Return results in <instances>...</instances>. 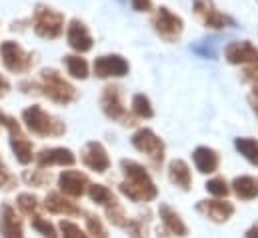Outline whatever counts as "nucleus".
Here are the masks:
<instances>
[{"label": "nucleus", "instance_id": "1", "mask_svg": "<svg viewBox=\"0 0 258 238\" xmlns=\"http://www.w3.org/2000/svg\"><path fill=\"white\" fill-rule=\"evenodd\" d=\"M120 168L124 172V182H120V192L130 198L132 202H148V200H154L156 194H158V188L156 184L152 182L150 174L146 172V168L134 160H122L120 162Z\"/></svg>", "mask_w": 258, "mask_h": 238}, {"label": "nucleus", "instance_id": "2", "mask_svg": "<svg viewBox=\"0 0 258 238\" xmlns=\"http://www.w3.org/2000/svg\"><path fill=\"white\" fill-rule=\"evenodd\" d=\"M22 122L32 134H36L40 138H56V136H62L66 132L64 122L52 116L50 112H46L38 104H32V106L22 110Z\"/></svg>", "mask_w": 258, "mask_h": 238}, {"label": "nucleus", "instance_id": "3", "mask_svg": "<svg viewBox=\"0 0 258 238\" xmlns=\"http://www.w3.org/2000/svg\"><path fill=\"white\" fill-rule=\"evenodd\" d=\"M32 30L38 38L56 40L64 32V14L48 4H36L32 10Z\"/></svg>", "mask_w": 258, "mask_h": 238}, {"label": "nucleus", "instance_id": "4", "mask_svg": "<svg viewBox=\"0 0 258 238\" xmlns=\"http://www.w3.org/2000/svg\"><path fill=\"white\" fill-rule=\"evenodd\" d=\"M40 90L46 98H50L56 104H70L78 98L76 88L66 80L56 68H42L40 70Z\"/></svg>", "mask_w": 258, "mask_h": 238}, {"label": "nucleus", "instance_id": "5", "mask_svg": "<svg viewBox=\"0 0 258 238\" xmlns=\"http://www.w3.org/2000/svg\"><path fill=\"white\" fill-rule=\"evenodd\" d=\"M0 124L8 130V136H10V148L16 156V160L20 164H30L34 154H32V142L28 140V136L22 132L20 124L16 122L14 116H8L6 112L0 110Z\"/></svg>", "mask_w": 258, "mask_h": 238}, {"label": "nucleus", "instance_id": "6", "mask_svg": "<svg viewBox=\"0 0 258 238\" xmlns=\"http://www.w3.org/2000/svg\"><path fill=\"white\" fill-rule=\"evenodd\" d=\"M0 58L6 70L12 74H28L34 66V54L26 52L14 40H6L0 44Z\"/></svg>", "mask_w": 258, "mask_h": 238}, {"label": "nucleus", "instance_id": "7", "mask_svg": "<svg viewBox=\"0 0 258 238\" xmlns=\"http://www.w3.org/2000/svg\"><path fill=\"white\" fill-rule=\"evenodd\" d=\"M152 26L156 30V34L166 40V42H176L180 38V34L184 32V20L172 12L168 6H160L152 18Z\"/></svg>", "mask_w": 258, "mask_h": 238}, {"label": "nucleus", "instance_id": "8", "mask_svg": "<svg viewBox=\"0 0 258 238\" xmlns=\"http://www.w3.org/2000/svg\"><path fill=\"white\" fill-rule=\"evenodd\" d=\"M100 106H102V112L108 118L116 120L120 124H132L128 110L122 102V88L120 86H116V84L104 86L102 96H100Z\"/></svg>", "mask_w": 258, "mask_h": 238}, {"label": "nucleus", "instance_id": "9", "mask_svg": "<svg viewBox=\"0 0 258 238\" xmlns=\"http://www.w3.org/2000/svg\"><path fill=\"white\" fill-rule=\"evenodd\" d=\"M132 146L140 152H144L154 166H160L164 160V142L150 130V128H140L132 134Z\"/></svg>", "mask_w": 258, "mask_h": 238}, {"label": "nucleus", "instance_id": "10", "mask_svg": "<svg viewBox=\"0 0 258 238\" xmlns=\"http://www.w3.org/2000/svg\"><path fill=\"white\" fill-rule=\"evenodd\" d=\"M92 70L96 78H122L128 74L130 64L120 54H104L94 60Z\"/></svg>", "mask_w": 258, "mask_h": 238}, {"label": "nucleus", "instance_id": "11", "mask_svg": "<svg viewBox=\"0 0 258 238\" xmlns=\"http://www.w3.org/2000/svg\"><path fill=\"white\" fill-rule=\"evenodd\" d=\"M66 42L78 54H84V52L92 50V46H94V38H92L88 26L78 18H72L68 22V26H66Z\"/></svg>", "mask_w": 258, "mask_h": 238}, {"label": "nucleus", "instance_id": "12", "mask_svg": "<svg viewBox=\"0 0 258 238\" xmlns=\"http://www.w3.org/2000/svg\"><path fill=\"white\" fill-rule=\"evenodd\" d=\"M194 14L198 16V20L206 26V28H214V30H222L228 24H232V20L222 14L220 10L214 8V4L210 0H194Z\"/></svg>", "mask_w": 258, "mask_h": 238}, {"label": "nucleus", "instance_id": "13", "mask_svg": "<svg viewBox=\"0 0 258 238\" xmlns=\"http://www.w3.org/2000/svg\"><path fill=\"white\" fill-rule=\"evenodd\" d=\"M224 58L230 64H256L258 48L250 40H234V42L226 44Z\"/></svg>", "mask_w": 258, "mask_h": 238}, {"label": "nucleus", "instance_id": "14", "mask_svg": "<svg viewBox=\"0 0 258 238\" xmlns=\"http://www.w3.org/2000/svg\"><path fill=\"white\" fill-rule=\"evenodd\" d=\"M82 162H84L86 168H90V170H94V172H106V170L110 168L108 152H106V148H104L100 142H96V140H92V142H88V144L84 146V150H82Z\"/></svg>", "mask_w": 258, "mask_h": 238}, {"label": "nucleus", "instance_id": "15", "mask_svg": "<svg viewBox=\"0 0 258 238\" xmlns=\"http://www.w3.org/2000/svg\"><path fill=\"white\" fill-rule=\"evenodd\" d=\"M76 162V156L70 148H44L36 154L38 168H50V166H72Z\"/></svg>", "mask_w": 258, "mask_h": 238}, {"label": "nucleus", "instance_id": "16", "mask_svg": "<svg viewBox=\"0 0 258 238\" xmlns=\"http://www.w3.org/2000/svg\"><path fill=\"white\" fill-rule=\"evenodd\" d=\"M58 188L66 196L80 198L88 188V176L80 170H62L58 176Z\"/></svg>", "mask_w": 258, "mask_h": 238}, {"label": "nucleus", "instance_id": "17", "mask_svg": "<svg viewBox=\"0 0 258 238\" xmlns=\"http://www.w3.org/2000/svg\"><path fill=\"white\" fill-rule=\"evenodd\" d=\"M0 236L2 238H24L22 220L16 214V210L4 202L0 206Z\"/></svg>", "mask_w": 258, "mask_h": 238}, {"label": "nucleus", "instance_id": "18", "mask_svg": "<svg viewBox=\"0 0 258 238\" xmlns=\"http://www.w3.org/2000/svg\"><path fill=\"white\" fill-rule=\"evenodd\" d=\"M196 210L214 222H226L234 214L232 202L226 200H202L196 204Z\"/></svg>", "mask_w": 258, "mask_h": 238}, {"label": "nucleus", "instance_id": "19", "mask_svg": "<svg viewBox=\"0 0 258 238\" xmlns=\"http://www.w3.org/2000/svg\"><path fill=\"white\" fill-rule=\"evenodd\" d=\"M44 206L52 214H62V216H78L80 214V208L74 202H70L68 198H64L60 192H48Z\"/></svg>", "mask_w": 258, "mask_h": 238}, {"label": "nucleus", "instance_id": "20", "mask_svg": "<svg viewBox=\"0 0 258 238\" xmlns=\"http://www.w3.org/2000/svg\"><path fill=\"white\" fill-rule=\"evenodd\" d=\"M158 214L162 218V224L166 226V230L174 236H188V228L182 222V218L178 216L176 210H172L168 204H160L158 206Z\"/></svg>", "mask_w": 258, "mask_h": 238}, {"label": "nucleus", "instance_id": "21", "mask_svg": "<svg viewBox=\"0 0 258 238\" xmlns=\"http://www.w3.org/2000/svg\"><path fill=\"white\" fill-rule=\"evenodd\" d=\"M194 164L196 168L202 172V174H210V172H216L218 168V154L208 148V146H198L192 154Z\"/></svg>", "mask_w": 258, "mask_h": 238}, {"label": "nucleus", "instance_id": "22", "mask_svg": "<svg viewBox=\"0 0 258 238\" xmlns=\"http://www.w3.org/2000/svg\"><path fill=\"white\" fill-rule=\"evenodd\" d=\"M168 178L172 180L176 186L184 188V190H188L190 184H192L190 168H188V164H186L184 160H180V158H176V160H172V162L168 164Z\"/></svg>", "mask_w": 258, "mask_h": 238}, {"label": "nucleus", "instance_id": "23", "mask_svg": "<svg viewBox=\"0 0 258 238\" xmlns=\"http://www.w3.org/2000/svg\"><path fill=\"white\" fill-rule=\"evenodd\" d=\"M64 66H66V72L72 78H76V80H84L90 74L88 62H86V58H82L80 54H68V56H64Z\"/></svg>", "mask_w": 258, "mask_h": 238}, {"label": "nucleus", "instance_id": "24", "mask_svg": "<svg viewBox=\"0 0 258 238\" xmlns=\"http://www.w3.org/2000/svg\"><path fill=\"white\" fill-rule=\"evenodd\" d=\"M232 190L242 200H252L258 196V182L252 176H238L232 182Z\"/></svg>", "mask_w": 258, "mask_h": 238}, {"label": "nucleus", "instance_id": "25", "mask_svg": "<svg viewBox=\"0 0 258 238\" xmlns=\"http://www.w3.org/2000/svg\"><path fill=\"white\" fill-rule=\"evenodd\" d=\"M88 196L92 202L96 204H102V206H108L112 202H116L114 194L110 188H106L104 184H88Z\"/></svg>", "mask_w": 258, "mask_h": 238}, {"label": "nucleus", "instance_id": "26", "mask_svg": "<svg viewBox=\"0 0 258 238\" xmlns=\"http://www.w3.org/2000/svg\"><path fill=\"white\" fill-rule=\"evenodd\" d=\"M234 146L236 150L252 164L258 166V140H252V138H236L234 140Z\"/></svg>", "mask_w": 258, "mask_h": 238}, {"label": "nucleus", "instance_id": "27", "mask_svg": "<svg viewBox=\"0 0 258 238\" xmlns=\"http://www.w3.org/2000/svg\"><path fill=\"white\" fill-rule=\"evenodd\" d=\"M132 112H134L138 118H152V116H154V110H152V104H150L148 96H144V94H134V96H132Z\"/></svg>", "mask_w": 258, "mask_h": 238}, {"label": "nucleus", "instance_id": "28", "mask_svg": "<svg viewBox=\"0 0 258 238\" xmlns=\"http://www.w3.org/2000/svg\"><path fill=\"white\" fill-rule=\"evenodd\" d=\"M16 206H18V210L22 212V214H26V216H32L36 210H38V198L34 196V194H30V192H22V194H18L16 196Z\"/></svg>", "mask_w": 258, "mask_h": 238}, {"label": "nucleus", "instance_id": "29", "mask_svg": "<svg viewBox=\"0 0 258 238\" xmlns=\"http://www.w3.org/2000/svg\"><path fill=\"white\" fill-rule=\"evenodd\" d=\"M106 216H108V220H110L112 224H116V226H120V228H124V226L128 224V218L124 216V210L120 208L118 200L106 206Z\"/></svg>", "mask_w": 258, "mask_h": 238}, {"label": "nucleus", "instance_id": "30", "mask_svg": "<svg viewBox=\"0 0 258 238\" xmlns=\"http://www.w3.org/2000/svg\"><path fill=\"white\" fill-rule=\"evenodd\" d=\"M22 178H24L26 184H30V186H46L50 182V172H46L42 168H38V170H26L22 174Z\"/></svg>", "mask_w": 258, "mask_h": 238}, {"label": "nucleus", "instance_id": "31", "mask_svg": "<svg viewBox=\"0 0 258 238\" xmlns=\"http://www.w3.org/2000/svg\"><path fill=\"white\" fill-rule=\"evenodd\" d=\"M86 230L92 238H108V232H106L102 220L98 216H94V214L86 216Z\"/></svg>", "mask_w": 258, "mask_h": 238}, {"label": "nucleus", "instance_id": "32", "mask_svg": "<svg viewBox=\"0 0 258 238\" xmlns=\"http://www.w3.org/2000/svg\"><path fill=\"white\" fill-rule=\"evenodd\" d=\"M192 50L198 54V56H202V58H216V54H218V50H216V40H200V42H196L192 46Z\"/></svg>", "mask_w": 258, "mask_h": 238}, {"label": "nucleus", "instance_id": "33", "mask_svg": "<svg viewBox=\"0 0 258 238\" xmlns=\"http://www.w3.org/2000/svg\"><path fill=\"white\" fill-rule=\"evenodd\" d=\"M32 228H34L38 234H42L44 238H58V234H56V228H54V224H50L46 218L34 216V218H32Z\"/></svg>", "mask_w": 258, "mask_h": 238}, {"label": "nucleus", "instance_id": "34", "mask_svg": "<svg viewBox=\"0 0 258 238\" xmlns=\"http://www.w3.org/2000/svg\"><path fill=\"white\" fill-rule=\"evenodd\" d=\"M60 232H62V238H88L80 230L78 224H74L70 220H62L60 222Z\"/></svg>", "mask_w": 258, "mask_h": 238}, {"label": "nucleus", "instance_id": "35", "mask_svg": "<svg viewBox=\"0 0 258 238\" xmlns=\"http://www.w3.org/2000/svg\"><path fill=\"white\" fill-rule=\"evenodd\" d=\"M204 186H206V190H208L210 194H214V196H226V194H228V184L224 182V178H212V180H208Z\"/></svg>", "mask_w": 258, "mask_h": 238}, {"label": "nucleus", "instance_id": "36", "mask_svg": "<svg viewBox=\"0 0 258 238\" xmlns=\"http://www.w3.org/2000/svg\"><path fill=\"white\" fill-rule=\"evenodd\" d=\"M126 232L130 234V238H146V224L138 218H132L128 220V224L124 226Z\"/></svg>", "mask_w": 258, "mask_h": 238}, {"label": "nucleus", "instance_id": "37", "mask_svg": "<svg viewBox=\"0 0 258 238\" xmlns=\"http://www.w3.org/2000/svg\"><path fill=\"white\" fill-rule=\"evenodd\" d=\"M14 184H16V180L8 172V168H6V164H4V160H2V156H0V188H2V190H12Z\"/></svg>", "mask_w": 258, "mask_h": 238}, {"label": "nucleus", "instance_id": "38", "mask_svg": "<svg viewBox=\"0 0 258 238\" xmlns=\"http://www.w3.org/2000/svg\"><path fill=\"white\" fill-rule=\"evenodd\" d=\"M242 78H244L246 82L258 84V62H256V64H248V68H244Z\"/></svg>", "mask_w": 258, "mask_h": 238}, {"label": "nucleus", "instance_id": "39", "mask_svg": "<svg viewBox=\"0 0 258 238\" xmlns=\"http://www.w3.org/2000/svg\"><path fill=\"white\" fill-rule=\"evenodd\" d=\"M130 4L136 12H150L152 10V0H130Z\"/></svg>", "mask_w": 258, "mask_h": 238}, {"label": "nucleus", "instance_id": "40", "mask_svg": "<svg viewBox=\"0 0 258 238\" xmlns=\"http://www.w3.org/2000/svg\"><path fill=\"white\" fill-rule=\"evenodd\" d=\"M8 90H10V82L6 80V76L0 74V98H4L8 94Z\"/></svg>", "mask_w": 258, "mask_h": 238}, {"label": "nucleus", "instance_id": "41", "mask_svg": "<svg viewBox=\"0 0 258 238\" xmlns=\"http://www.w3.org/2000/svg\"><path fill=\"white\" fill-rule=\"evenodd\" d=\"M246 238H258V224H254V226L246 232Z\"/></svg>", "mask_w": 258, "mask_h": 238}, {"label": "nucleus", "instance_id": "42", "mask_svg": "<svg viewBox=\"0 0 258 238\" xmlns=\"http://www.w3.org/2000/svg\"><path fill=\"white\" fill-rule=\"evenodd\" d=\"M252 92H254V96H256V100H258V84H254V88H252Z\"/></svg>", "mask_w": 258, "mask_h": 238}, {"label": "nucleus", "instance_id": "43", "mask_svg": "<svg viewBox=\"0 0 258 238\" xmlns=\"http://www.w3.org/2000/svg\"><path fill=\"white\" fill-rule=\"evenodd\" d=\"M256 2H258V0H256Z\"/></svg>", "mask_w": 258, "mask_h": 238}]
</instances>
